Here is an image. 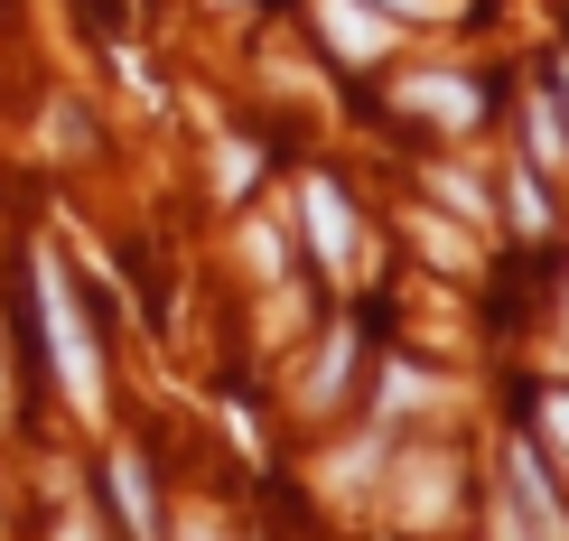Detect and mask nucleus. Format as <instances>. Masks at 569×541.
<instances>
[{"instance_id":"1","label":"nucleus","mask_w":569,"mask_h":541,"mask_svg":"<svg viewBox=\"0 0 569 541\" xmlns=\"http://www.w3.org/2000/svg\"><path fill=\"white\" fill-rule=\"evenodd\" d=\"M38 318H47V355H57L66 402H76V411H93V402H103V364H93L84 309H76V290H66V262H57V252H38Z\"/></svg>"},{"instance_id":"2","label":"nucleus","mask_w":569,"mask_h":541,"mask_svg":"<svg viewBox=\"0 0 569 541\" xmlns=\"http://www.w3.org/2000/svg\"><path fill=\"white\" fill-rule=\"evenodd\" d=\"M318 29H327V47H337V57H355V66H373V57L392 47V29L365 10V0H318Z\"/></svg>"},{"instance_id":"3","label":"nucleus","mask_w":569,"mask_h":541,"mask_svg":"<svg viewBox=\"0 0 569 541\" xmlns=\"http://www.w3.org/2000/svg\"><path fill=\"white\" fill-rule=\"evenodd\" d=\"M401 112H430V122L458 131V122H477V84L467 76H411L401 84Z\"/></svg>"},{"instance_id":"4","label":"nucleus","mask_w":569,"mask_h":541,"mask_svg":"<svg viewBox=\"0 0 569 541\" xmlns=\"http://www.w3.org/2000/svg\"><path fill=\"white\" fill-rule=\"evenodd\" d=\"M299 197H308V233H318V252H327V262L346 271V262H355V216L337 206V187H318V178H308Z\"/></svg>"},{"instance_id":"5","label":"nucleus","mask_w":569,"mask_h":541,"mask_svg":"<svg viewBox=\"0 0 569 541\" xmlns=\"http://www.w3.org/2000/svg\"><path fill=\"white\" fill-rule=\"evenodd\" d=\"M112 504H122L131 532H150V477H140V458H112Z\"/></svg>"},{"instance_id":"6","label":"nucleus","mask_w":569,"mask_h":541,"mask_svg":"<svg viewBox=\"0 0 569 541\" xmlns=\"http://www.w3.org/2000/svg\"><path fill=\"white\" fill-rule=\"evenodd\" d=\"M541 439H551V449H569V392H551V402H541Z\"/></svg>"},{"instance_id":"7","label":"nucleus","mask_w":569,"mask_h":541,"mask_svg":"<svg viewBox=\"0 0 569 541\" xmlns=\"http://www.w3.org/2000/svg\"><path fill=\"white\" fill-rule=\"evenodd\" d=\"M383 10H401V19H430V0H383Z\"/></svg>"},{"instance_id":"8","label":"nucleus","mask_w":569,"mask_h":541,"mask_svg":"<svg viewBox=\"0 0 569 541\" xmlns=\"http://www.w3.org/2000/svg\"><path fill=\"white\" fill-rule=\"evenodd\" d=\"M560 84H569V76H560Z\"/></svg>"}]
</instances>
